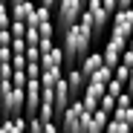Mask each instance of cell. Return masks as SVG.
I'll return each instance as SVG.
<instances>
[{
	"instance_id": "obj_1",
	"label": "cell",
	"mask_w": 133,
	"mask_h": 133,
	"mask_svg": "<svg viewBox=\"0 0 133 133\" xmlns=\"http://www.w3.org/2000/svg\"><path fill=\"white\" fill-rule=\"evenodd\" d=\"M61 38V52H64V61H66V66H78L81 64V58L87 55V52H93V32H90V26H84L81 20L75 26H70L64 35H58Z\"/></svg>"
},
{
	"instance_id": "obj_2",
	"label": "cell",
	"mask_w": 133,
	"mask_h": 133,
	"mask_svg": "<svg viewBox=\"0 0 133 133\" xmlns=\"http://www.w3.org/2000/svg\"><path fill=\"white\" fill-rule=\"evenodd\" d=\"M81 12H84V3H81V0H58V6L52 9L55 32L64 35L70 26H75L78 20H81Z\"/></svg>"
},
{
	"instance_id": "obj_3",
	"label": "cell",
	"mask_w": 133,
	"mask_h": 133,
	"mask_svg": "<svg viewBox=\"0 0 133 133\" xmlns=\"http://www.w3.org/2000/svg\"><path fill=\"white\" fill-rule=\"evenodd\" d=\"M0 116L3 119L23 116V90L15 87L12 81H0Z\"/></svg>"
},
{
	"instance_id": "obj_4",
	"label": "cell",
	"mask_w": 133,
	"mask_h": 133,
	"mask_svg": "<svg viewBox=\"0 0 133 133\" xmlns=\"http://www.w3.org/2000/svg\"><path fill=\"white\" fill-rule=\"evenodd\" d=\"M87 119H90V110L81 104V98H75L70 107H66V113L58 119V130L61 133H81Z\"/></svg>"
},
{
	"instance_id": "obj_5",
	"label": "cell",
	"mask_w": 133,
	"mask_h": 133,
	"mask_svg": "<svg viewBox=\"0 0 133 133\" xmlns=\"http://www.w3.org/2000/svg\"><path fill=\"white\" fill-rule=\"evenodd\" d=\"M81 23H84V26H90L93 38H98V35H104V32H107V26L113 23V20L104 15L101 0H90V3L84 6V12H81Z\"/></svg>"
},
{
	"instance_id": "obj_6",
	"label": "cell",
	"mask_w": 133,
	"mask_h": 133,
	"mask_svg": "<svg viewBox=\"0 0 133 133\" xmlns=\"http://www.w3.org/2000/svg\"><path fill=\"white\" fill-rule=\"evenodd\" d=\"M110 35H116L122 41H127L133 35V9H119L113 15V23H110Z\"/></svg>"
},
{
	"instance_id": "obj_7",
	"label": "cell",
	"mask_w": 133,
	"mask_h": 133,
	"mask_svg": "<svg viewBox=\"0 0 133 133\" xmlns=\"http://www.w3.org/2000/svg\"><path fill=\"white\" fill-rule=\"evenodd\" d=\"M41 93H43V87L41 81H26L23 87V116H38V107H41Z\"/></svg>"
},
{
	"instance_id": "obj_8",
	"label": "cell",
	"mask_w": 133,
	"mask_h": 133,
	"mask_svg": "<svg viewBox=\"0 0 133 133\" xmlns=\"http://www.w3.org/2000/svg\"><path fill=\"white\" fill-rule=\"evenodd\" d=\"M64 81H66V87H70V96H72V98H81L84 87H87V78L81 75V70H78V66H66Z\"/></svg>"
},
{
	"instance_id": "obj_9",
	"label": "cell",
	"mask_w": 133,
	"mask_h": 133,
	"mask_svg": "<svg viewBox=\"0 0 133 133\" xmlns=\"http://www.w3.org/2000/svg\"><path fill=\"white\" fill-rule=\"evenodd\" d=\"M41 70H66V61H64V52H61L58 43H55L49 52L41 55Z\"/></svg>"
},
{
	"instance_id": "obj_10",
	"label": "cell",
	"mask_w": 133,
	"mask_h": 133,
	"mask_svg": "<svg viewBox=\"0 0 133 133\" xmlns=\"http://www.w3.org/2000/svg\"><path fill=\"white\" fill-rule=\"evenodd\" d=\"M107 122H110V113H104V110H93L90 119L84 122V130H81V133H104V130H107Z\"/></svg>"
},
{
	"instance_id": "obj_11",
	"label": "cell",
	"mask_w": 133,
	"mask_h": 133,
	"mask_svg": "<svg viewBox=\"0 0 133 133\" xmlns=\"http://www.w3.org/2000/svg\"><path fill=\"white\" fill-rule=\"evenodd\" d=\"M104 66V58H101V52H87L84 58H81V64H78V70H81V75L84 78H90L93 72H98Z\"/></svg>"
},
{
	"instance_id": "obj_12",
	"label": "cell",
	"mask_w": 133,
	"mask_h": 133,
	"mask_svg": "<svg viewBox=\"0 0 133 133\" xmlns=\"http://www.w3.org/2000/svg\"><path fill=\"white\" fill-rule=\"evenodd\" d=\"M35 0H23V3H15V6H9V12H12V20H17V23H29L32 20V15H35Z\"/></svg>"
},
{
	"instance_id": "obj_13",
	"label": "cell",
	"mask_w": 133,
	"mask_h": 133,
	"mask_svg": "<svg viewBox=\"0 0 133 133\" xmlns=\"http://www.w3.org/2000/svg\"><path fill=\"white\" fill-rule=\"evenodd\" d=\"M0 133H26V116L0 119Z\"/></svg>"
},
{
	"instance_id": "obj_14",
	"label": "cell",
	"mask_w": 133,
	"mask_h": 133,
	"mask_svg": "<svg viewBox=\"0 0 133 133\" xmlns=\"http://www.w3.org/2000/svg\"><path fill=\"white\" fill-rule=\"evenodd\" d=\"M66 70H41V87H46V90H52V87L64 78Z\"/></svg>"
},
{
	"instance_id": "obj_15",
	"label": "cell",
	"mask_w": 133,
	"mask_h": 133,
	"mask_svg": "<svg viewBox=\"0 0 133 133\" xmlns=\"http://www.w3.org/2000/svg\"><path fill=\"white\" fill-rule=\"evenodd\" d=\"M110 119L124 122V124H130V127H133V107H119V110H113V116H110Z\"/></svg>"
},
{
	"instance_id": "obj_16",
	"label": "cell",
	"mask_w": 133,
	"mask_h": 133,
	"mask_svg": "<svg viewBox=\"0 0 133 133\" xmlns=\"http://www.w3.org/2000/svg\"><path fill=\"white\" fill-rule=\"evenodd\" d=\"M23 72H26L29 81H41V64L38 61H26V70Z\"/></svg>"
},
{
	"instance_id": "obj_17",
	"label": "cell",
	"mask_w": 133,
	"mask_h": 133,
	"mask_svg": "<svg viewBox=\"0 0 133 133\" xmlns=\"http://www.w3.org/2000/svg\"><path fill=\"white\" fill-rule=\"evenodd\" d=\"M104 133H130V124H124V122H116V119H110L107 122V130Z\"/></svg>"
},
{
	"instance_id": "obj_18",
	"label": "cell",
	"mask_w": 133,
	"mask_h": 133,
	"mask_svg": "<svg viewBox=\"0 0 133 133\" xmlns=\"http://www.w3.org/2000/svg\"><path fill=\"white\" fill-rule=\"evenodd\" d=\"M12 26V12H9V3H0V29H9Z\"/></svg>"
},
{
	"instance_id": "obj_19",
	"label": "cell",
	"mask_w": 133,
	"mask_h": 133,
	"mask_svg": "<svg viewBox=\"0 0 133 133\" xmlns=\"http://www.w3.org/2000/svg\"><path fill=\"white\" fill-rule=\"evenodd\" d=\"M98 110H104V113H110V116H113V110H116V98L113 96H101V101H98Z\"/></svg>"
},
{
	"instance_id": "obj_20",
	"label": "cell",
	"mask_w": 133,
	"mask_h": 133,
	"mask_svg": "<svg viewBox=\"0 0 133 133\" xmlns=\"http://www.w3.org/2000/svg\"><path fill=\"white\" fill-rule=\"evenodd\" d=\"M41 43V32L38 26H26V46H38Z\"/></svg>"
},
{
	"instance_id": "obj_21",
	"label": "cell",
	"mask_w": 133,
	"mask_h": 133,
	"mask_svg": "<svg viewBox=\"0 0 133 133\" xmlns=\"http://www.w3.org/2000/svg\"><path fill=\"white\" fill-rule=\"evenodd\" d=\"M26 133H43V122L38 116H29L26 119Z\"/></svg>"
},
{
	"instance_id": "obj_22",
	"label": "cell",
	"mask_w": 133,
	"mask_h": 133,
	"mask_svg": "<svg viewBox=\"0 0 133 133\" xmlns=\"http://www.w3.org/2000/svg\"><path fill=\"white\" fill-rule=\"evenodd\" d=\"M38 32H41V38H58V32H55V23H52V20L41 23V26H38Z\"/></svg>"
},
{
	"instance_id": "obj_23",
	"label": "cell",
	"mask_w": 133,
	"mask_h": 133,
	"mask_svg": "<svg viewBox=\"0 0 133 133\" xmlns=\"http://www.w3.org/2000/svg\"><path fill=\"white\" fill-rule=\"evenodd\" d=\"M113 78H116V81H122V84H127V78H130V66L119 64L116 70H113Z\"/></svg>"
},
{
	"instance_id": "obj_24",
	"label": "cell",
	"mask_w": 133,
	"mask_h": 133,
	"mask_svg": "<svg viewBox=\"0 0 133 133\" xmlns=\"http://www.w3.org/2000/svg\"><path fill=\"white\" fill-rule=\"evenodd\" d=\"M12 72H15L12 61H0V81H12Z\"/></svg>"
},
{
	"instance_id": "obj_25",
	"label": "cell",
	"mask_w": 133,
	"mask_h": 133,
	"mask_svg": "<svg viewBox=\"0 0 133 133\" xmlns=\"http://www.w3.org/2000/svg\"><path fill=\"white\" fill-rule=\"evenodd\" d=\"M122 93H124V84H122V81H116V78H113V81L107 84V96H113V98H119Z\"/></svg>"
},
{
	"instance_id": "obj_26",
	"label": "cell",
	"mask_w": 133,
	"mask_h": 133,
	"mask_svg": "<svg viewBox=\"0 0 133 133\" xmlns=\"http://www.w3.org/2000/svg\"><path fill=\"white\" fill-rule=\"evenodd\" d=\"M9 32H12V38H26V23H17V20H12Z\"/></svg>"
},
{
	"instance_id": "obj_27",
	"label": "cell",
	"mask_w": 133,
	"mask_h": 133,
	"mask_svg": "<svg viewBox=\"0 0 133 133\" xmlns=\"http://www.w3.org/2000/svg\"><path fill=\"white\" fill-rule=\"evenodd\" d=\"M101 9H104V15L113 20V15L119 12V6H116V0H101Z\"/></svg>"
},
{
	"instance_id": "obj_28",
	"label": "cell",
	"mask_w": 133,
	"mask_h": 133,
	"mask_svg": "<svg viewBox=\"0 0 133 133\" xmlns=\"http://www.w3.org/2000/svg\"><path fill=\"white\" fill-rule=\"evenodd\" d=\"M52 46H55V38H41V43H38V49H41V55H43V52H49Z\"/></svg>"
},
{
	"instance_id": "obj_29",
	"label": "cell",
	"mask_w": 133,
	"mask_h": 133,
	"mask_svg": "<svg viewBox=\"0 0 133 133\" xmlns=\"http://www.w3.org/2000/svg\"><path fill=\"white\" fill-rule=\"evenodd\" d=\"M23 55H26V61H38V64H41V49H38V46H26Z\"/></svg>"
},
{
	"instance_id": "obj_30",
	"label": "cell",
	"mask_w": 133,
	"mask_h": 133,
	"mask_svg": "<svg viewBox=\"0 0 133 133\" xmlns=\"http://www.w3.org/2000/svg\"><path fill=\"white\" fill-rule=\"evenodd\" d=\"M12 66L15 70H26V55H12Z\"/></svg>"
},
{
	"instance_id": "obj_31",
	"label": "cell",
	"mask_w": 133,
	"mask_h": 133,
	"mask_svg": "<svg viewBox=\"0 0 133 133\" xmlns=\"http://www.w3.org/2000/svg\"><path fill=\"white\" fill-rule=\"evenodd\" d=\"M0 46H12V32L9 29H0Z\"/></svg>"
},
{
	"instance_id": "obj_32",
	"label": "cell",
	"mask_w": 133,
	"mask_h": 133,
	"mask_svg": "<svg viewBox=\"0 0 133 133\" xmlns=\"http://www.w3.org/2000/svg\"><path fill=\"white\" fill-rule=\"evenodd\" d=\"M122 64H124V66H133V52H130V49L122 52Z\"/></svg>"
},
{
	"instance_id": "obj_33",
	"label": "cell",
	"mask_w": 133,
	"mask_h": 133,
	"mask_svg": "<svg viewBox=\"0 0 133 133\" xmlns=\"http://www.w3.org/2000/svg\"><path fill=\"white\" fill-rule=\"evenodd\" d=\"M43 133H61V130H58V122H49V124H43Z\"/></svg>"
},
{
	"instance_id": "obj_34",
	"label": "cell",
	"mask_w": 133,
	"mask_h": 133,
	"mask_svg": "<svg viewBox=\"0 0 133 133\" xmlns=\"http://www.w3.org/2000/svg\"><path fill=\"white\" fill-rule=\"evenodd\" d=\"M38 6H46V9H55L58 0H38Z\"/></svg>"
},
{
	"instance_id": "obj_35",
	"label": "cell",
	"mask_w": 133,
	"mask_h": 133,
	"mask_svg": "<svg viewBox=\"0 0 133 133\" xmlns=\"http://www.w3.org/2000/svg\"><path fill=\"white\" fill-rule=\"evenodd\" d=\"M119 9H133V0H116Z\"/></svg>"
},
{
	"instance_id": "obj_36",
	"label": "cell",
	"mask_w": 133,
	"mask_h": 133,
	"mask_svg": "<svg viewBox=\"0 0 133 133\" xmlns=\"http://www.w3.org/2000/svg\"><path fill=\"white\" fill-rule=\"evenodd\" d=\"M127 49H130V52H133V35H130V38H127Z\"/></svg>"
},
{
	"instance_id": "obj_37",
	"label": "cell",
	"mask_w": 133,
	"mask_h": 133,
	"mask_svg": "<svg viewBox=\"0 0 133 133\" xmlns=\"http://www.w3.org/2000/svg\"><path fill=\"white\" fill-rule=\"evenodd\" d=\"M15 3H23V0H9V6H15Z\"/></svg>"
},
{
	"instance_id": "obj_38",
	"label": "cell",
	"mask_w": 133,
	"mask_h": 133,
	"mask_svg": "<svg viewBox=\"0 0 133 133\" xmlns=\"http://www.w3.org/2000/svg\"><path fill=\"white\" fill-rule=\"evenodd\" d=\"M130 133H133V127H130Z\"/></svg>"
},
{
	"instance_id": "obj_39",
	"label": "cell",
	"mask_w": 133,
	"mask_h": 133,
	"mask_svg": "<svg viewBox=\"0 0 133 133\" xmlns=\"http://www.w3.org/2000/svg\"><path fill=\"white\" fill-rule=\"evenodd\" d=\"M0 119H3V116H0Z\"/></svg>"
}]
</instances>
